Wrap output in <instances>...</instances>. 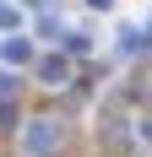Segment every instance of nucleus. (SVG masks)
Here are the masks:
<instances>
[{"label": "nucleus", "mask_w": 152, "mask_h": 157, "mask_svg": "<svg viewBox=\"0 0 152 157\" xmlns=\"http://www.w3.org/2000/svg\"><path fill=\"white\" fill-rule=\"evenodd\" d=\"M11 87H16V81H11V71H0V98L11 92Z\"/></svg>", "instance_id": "6"}, {"label": "nucleus", "mask_w": 152, "mask_h": 157, "mask_svg": "<svg viewBox=\"0 0 152 157\" xmlns=\"http://www.w3.org/2000/svg\"><path fill=\"white\" fill-rule=\"evenodd\" d=\"M136 49H141V27H125L120 33V54H136Z\"/></svg>", "instance_id": "3"}, {"label": "nucleus", "mask_w": 152, "mask_h": 157, "mask_svg": "<svg viewBox=\"0 0 152 157\" xmlns=\"http://www.w3.org/2000/svg\"><path fill=\"white\" fill-rule=\"evenodd\" d=\"M6 60H11V65H27L33 60V44H27V38H11V44H6Z\"/></svg>", "instance_id": "2"}, {"label": "nucleus", "mask_w": 152, "mask_h": 157, "mask_svg": "<svg viewBox=\"0 0 152 157\" xmlns=\"http://www.w3.org/2000/svg\"><path fill=\"white\" fill-rule=\"evenodd\" d=\"M92 6H98V11H109V6H114V0H92Z\"/></svg>", "instance_id": "8"}, {"label": "nucleus", "mask_w": 152, "mask_h": 157, "mask_svg": "<svg viewBox=\"0 0 152 157\" xmlns=\"http://www.w3.org/2000/svg\"><path fill=\"white\" fill-rule=\"evenodd\" d=\"M65 49L71 54H87V33H65Z\"/></svg>", "instance_id": "5"}, {"label": "nucleus", "mask_w": 152, "mask_h": 157, "mask_svg": "<svg viewBox=\"0 0 152 157\" xmlns=\"http://www.w3.org/2000/svg\"><path fill=\"white\" fill-rule=\"evenodd\" d=\"M141 141H147V146H152V119H141Z\"/></svg>", "instance_id": "7"}, {"label": "nucleus", "mask_w": 152, "mask_h": 157, "mask_svg": "<svg viewBox=\"0 0 152 157\" xmlns=\"http://www.w3.org/2000/svg\"><path fill=\"white\" fill-rule=\"evenodd\" d=\"M65 141V125L60 119H27V130H22V152L27 157H54Z\"/></svg>", "instance_id": "1"}, {"label": "nucleus", "mask_w": 152, "mask_h": 157, "mask_svg": "<svg viewBox=\"0 0 152 157\" xmlns=\"http://www.w3.org/2000/svg\"><path fill=\"white\" fill-rule=\"evenodd\" d=\"M44 81H49V87H60V81H65V65H60V60H44Z\"/></svg>", "instance_id": "4"}]
</instances>
